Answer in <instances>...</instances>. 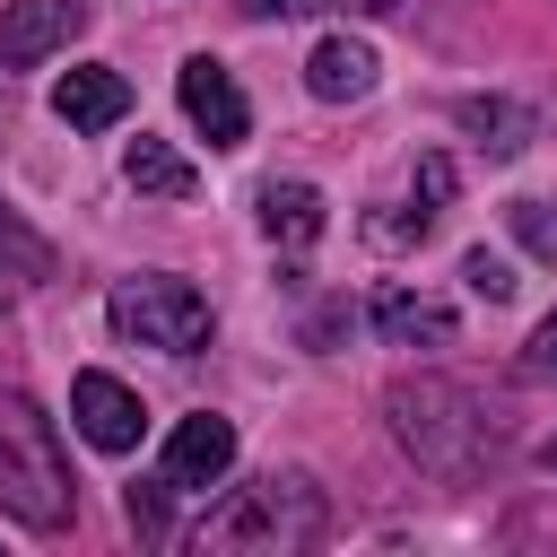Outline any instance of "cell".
Instances as JSON below:
<instances>
[{
	"label": "cell",
	"instance_id": "obj_1",
	"mask_svg": "<svg viewBox=\"0 0 557 557\" xmlns=\"http://www.w3.org/2000/svg\"><path fill=\"white\" fill-rule=\"evenodd\" d=\"M0 513H17L26 531H61L78 513V479H70L61 426L26 392H0Z\"/></svg>",
	"mask_w": 557,
	"mask_h": 557
},
{
	"label": "cell",
	"instance_id": "obj_2",
	"mask_svg": "<svg viewBox=\"0 0 557 557\" xmlns=\"http://www.w3.org/2000/svg\"><path fill=\"white\" fill-rule=\"evenodd\" d=\"M322 540V487L305 470H261L244 479L209 522H200V548H261V557H287V548H313Z\"/></svg>",
	"mask_w": 557,
	"mask_h": 557
},
{
	"label": "cell",
	"instance_id": "obj_3",
	"mask_svg": "<svg viewBox=\"0 0 557 557\" xmlns=\"http://www.w3.org/2000/svg\"><path fill=\"white\" fill-rule=\"evenodd\" d=\"M113 331L122 339H139V348H165V357H191V348H209V296L191 287V278H165V270H139V278H122L113 287Z\"/></svg>",
	"mask_w": 557,
	"mask_h": 557
},
{
	"label": "cell",
	"instance_id": "obj_4",
	"mask_svg": "<svg viewBox=\"0 0 557 557\" xmlns=\"http://www.w3.org/2000/svg\"><path fill=\"white\" fill-rule=\"evenodd\" d=\"M392 418H400V444L426 470H444V479H461L487 453V418H470V400L453 383H400L392 392Z\"/></svg>",
	"mask_w": 557,
	"mask_h": 557
},
{
	"label": "cell",
	"instance_id": "obj_5",
	"mask_svg": "<svg viewBox=\"0 0 557 557\" xmlns=\"http://www.w3.org/2000/svg\"><path fill=\"white\" fill-rule=\"evenodd\" d=\"M174 96H183V113H191V131H200L209 148H244L252 104H244V87H235V70H226V61L191 52V61H183V78H174Z\"/></svg>",
	"mask_w": 557,
	"mask_h": 557
},
{
	"label": "cell",
	"instance_id": "obj_6",
	"mask_svg": "<svg viewBox=\"0 0 557 557\" xmlns=\"http://www.w3.org/2000/svg\"><path fill=\"white\" fill-rule=\"evenodd\" d=\"M226 470H235V418L200 409V418H183V426L165 435V461H157V479H165L174 496H200V487H218Z\"/></svg>",
	"mask_w": 557,
	"mask_h": 557
},
{
	"label": "cell",
	"instance_id": "obj_7",
	"mask_svg": "<svg viewBox=\"0 0 557 557\" xmlns=\"http://www.w3.org/2000/svg\"><path fill=\"white\" fill-rule=\"evenodd\" d=\"M70 418H78V435H87L96 453H131V444H139V426H148L139 392H131V383H113L104 366H87V374L70 383Z\"/></svg>",
	"mask_w": 557,
	"mask_h": 557
},
{
	"label": "cell",
	"instance_id": "obj_8",
	"mask_svg": "<svg viewBox=\"0 0 557 557\" xmlns=\"http://www.w3.org/2000/svg\"><path fill=\"white\" fill-rule=\"evenodd\" d=\"M78 26H87V0H9V9H0V70L52 61Z\"/></svg>",
	"mask_w": 557,
	"mask_h": 557
},
{
	"label": "cell",
	"instance_id": "obj_9",
	"mask_svg": "<svg viewBox=\"0 0 557 557\" xmlns=\"http://www.w3.org/2000/svg\"><path fill=\"white\" fill-rule=\"evenodd\" d=\"M52 113H61L70 131H113V122L131 113V78H122V70H70V78L52 87Z\"/></svg>",
	"mask_w": 557,
	"mask_h": 557
},
{
	"label": "cell",
	"instance_id": "obj_10",
	"mask_svg": "<svg viewBox=\"0 0 557 557\" xmlns=\"http://www.w3.org/2000/svg\"><path fill=\"white\" fill-rule=\"evenodd\" d=\"M305 87H313L322 104H357V96L374 87V52H366L357 35H322L313 61H305Z\"/></svg>",
	"mask_w": 557,
	"mask_h": 557
},
{
	"label": "cell",
	"instance_id": "obj_11",
	"mask_svg": "<svg viewBox=\"0 0 557 557\" xmlns=\"http://www.w3.org/2000/svg\"><path fill=\"white\" fill-rule=\"evenodd\" d=\"M487 157H522L531 148V104H513V96H461V113H453Z\"/></svg>",
	"mask_w": 557,
	"mask_h": 557
},
{
	"label": "cell",
	"instance_id": "obj_12",
	"mask_svg": "<svg viewBox=\"0 0 557 557\" xmlns=\"http://www.w3.org/2000/svg\"><path fill=\"white\" fill-rule=\"evenodd\" d=\"M252 209H261V235H270V244H313V235L331 226L313 183H261V200H252Z\"/></svg>",
	"mask_w": 557,
	"mask_h": 557
},
{
	"label": "cell",
	"instance_id": "obj_13",
	"mask_svg": "<svg viewBox=\"0 0 557 557\" xmlns=\"http://www.w3.org/2000/svg\"><path fill=\"white\" fill-rule=\"evenodd\" d=\"M374 331L383 339H400V348H444L453 339V305H435V296H409V287H392V296H374Z\"/></svg>",
	"mask_w": 557,
	"mask_h": 557
},
{
	"label": "cell",
	"instance_id": "obj_14",
	"mask_svg": "<svg viewBox=\"0 0 557 557\" xmlns=\"http://www.w3.org/2000/svg\"><path fill=\"white\" fill-rule=\"evenodd\" d=\"M122 174H131V191H148V200H191V191H200V174H191V165H183L165 139H148V131L131 139Z\"/></svg>",
	"mask_w": 557,
	"mask_h": 557
},
{
	"label": "cell",
	"instance_id": "obj_15",
	"mask_svg": "<svg viewBox=\"0 0 557 557\" xmlns=\"http://www.w3.org/2000/svg\"><path fill=\"white\" fill-rule=\"evenodd\" d=\"M461 278H470V296H487V305H505V296L522 287V278H513V261H505V252H487V244H479V252H461Z\"/></svg>",
	"mask_w": 557,
	"mask_h": 557
},
{
	"label": "cell",
	"instance_id": "obj_16",
	"mask_svg": "<svg viewBox=\"0 0 557 557\" xmlns=\"http://www.w3.org/2000/svg\"><path fill=\"white\" fill-rule=\"evenodd\" d=\"M444 200H453V157H418V174H409V209L435 218Z\"/></svg>",
	"mask_w": 557,
	"mask_h": 557
},
{
	"label": "cell",
	"instance_id": "obj_17",
	"mask_svg": "<svg viewBox=\"0 0 557 557\" xmlns=\"http://www.w3.org/2000/svg\"><path fill=\"white\" fill-rule=\"evenodd\" d=\"M513 235H522L540 261H557V218H548V200H522V209H513Z\"/></svg>",
	"mask_w": 557,
	"mask_h": 557
},
{
	"label": "cell",
	"instance_id": "obj_18",
	"mask_svg": "<svg viewBox=\"0 0 557 557\" xmlns=\"http://www.w3.org/2000/svg\"><path fill=\"white\" fill-rule=\"evenodd\" d=\"M296 9H357V17H374L392 0H244V17H296Z\"/></svg>",
	"mask_w": 557,
	"mask_h": 557
},
{
	"label": "cell",
	"instance_id": "obj_19",
	"mask_svg": "<svg viewBox=\"0 0 557 557\" xmlns=\"http://www.w3.org/2000/svg\"><path fill=\"white\" fill-rule=\"evenodd\" d=\"M0 252H9V261H17L26 278H44V270H52V252H44V244H35L26 226H9V218H0Z\"/></svg>",
	"mask_w": 557,
	"mask_h": 557
},
{
	"label": "cell",
	"instance_id": "obj_20",
	"mask_svg": "<svg viewBox=\"0 0 557 557\" xmlns=\"http://www.w3.org/2000/svg\"><path fill=\"white\" fill-rule=\"evenodd\" d=\"M522 374H531V383H557V313L531 331V348H522Z\"/></svg>",
	"mask_w": 557,
	"mask_h": 557
},
{
	"label": "cell",
	"instance_id": "obj_21",
	"mask_svg": "<svg viewBox=\"0 0 557 557\" xmlns=\"http://www.w3.org/2000/svg\"><path fill=\"white\" fill-rule=\"evenodd\" d=\"M540 461H548V470H557V435H548V444H540Z\"/></svg>",
	"mask_w": 557,
	"mask_h": 557
}]
</instances>
